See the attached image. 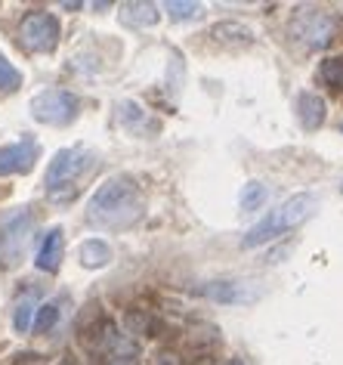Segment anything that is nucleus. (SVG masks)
<instances>
[{
	"mask_svg": "<svg viewBox=\"0 0 343 365\" xmlns=\"http://www.w3.org/2000/svg\"><path fill=\"white\" fill-rule=\"evenodd\" d=\"M146 211L142 186L130 173H115L93 192L87 205V220L102 230H127Z\"/></svg>",
	"mask_w": 343,
	"mask_h": 365,
	"instance_id": "nucleus-1",
	"label": "nucleus"
},
{
	"mask_svg": "<svg viewBox=\"0 0 343 365\" xmlns=\"http://www.w3.org/2000/svg\"><path fill=\"white\" fill-rule=\"evenodd\" d=\"M315 211H319V198L310 192H297L294 198H287L285 205H278L269 217H263L260 223L250 226V230L241 235V248H260V245H266V242L278 239V235L303 226Z\"/></svg>",
	"mask_w": 343,
	"mask_h": 365,
	"instance_id": "nucleus-2",
	"label": "nucleus"
},
{
	"mask_svg": "<svg viewBox=\"0 0 343 365\" xmlns=\"http://www.w3.org/2000/svg\"><path fill=\"white\" fill-rule=\"evenodd\" d=\"M96 164V155L84 149V145H71V149H59L53 155L47 177H43V186H47V195L53 202H68L78 192V180Z\"/></svg>",
	"mask_w": 343,
	"mask_h": 365,
	"instance_id": "nucleus-3",
	"label": "nucleus"
},
{
	"mask_svg": "<svg viewBox=\"0 0 343 365\" xmlns=\"http://www.w3.org/2000/svg\"><path fill=\"white\" fill-rule=\"evenodd\" d=\"M340 31L343 22L331 10H319V6H303L291 19V38L306 50H328L340 38Z\"/></svg>",
	"mask_w": 343,
	"mask_h": 365,
	"instance_id": "nucleus-4",
	"label": "nucleus"
},
{
	"mask_svg": "<svg viewBox=\"0 0 343 365\" xmlns=\"http://www.w3.org/2000/svg\"><path fill=\"white\" fill-rule=\"evenodd\" d=\"M34 232V214L31 207H13L0 217V263L6 269L19 267L25 257V248Z\"/></svg>",
	"mask_w": 343,
	"mask_h": 365,
	"instance_id": "nucleus-5",
	"label": "nucleus"
},
{
	"mask_svg": "<svg viewBox=\"0 0 343 365\" xmlns=\"http://www.w3.org/2000/svg\"><path fill=\"white\" fill-rule=\"evenodd\" d=\"M78 108H80L78 96L71 93V90H62V87L41 90V93L31 99L34 121L50 124V127H68L78 118Z\"/></svg>",
	"mask_w": 343,
	"mask_h": 365,
	"instance_id": "nucleus-6",
	"label": "nucleus"
},
{
	"mask_svg": "<svg viewBox=\"0 0 343 365\" xmlns=\"http://www.w3.org/2000/svg\"><path fill=\"white\" fill-rule=\"evenodd\" d=\"M19 38L31 53H53L59 47V38H62L59 19L53 13H47V10H34V13H28L22 19Z\"/></svg>",
	"mask_w": 343,
	"mask_h": 365,
	"instance_id": "nucleus-7",
	"label": "nucleus"
},
{
	"mask_svg": "<svg viewBox=\"0 0 343 365\" xmlns=\"http://www.w3.org/2000/svg\"><path fill=\"white\" fill-rule=\"evenodd\" d=\"M41 158V145L34 140H19L10 145H0V177H19L31 173Z\"/></svg>",
	"mask_w": 343,
	"mask_h": 365,
	"instance_id": "nucleus-8",
	"label": "nucleus"
},
{
	"mask_svg": "<svg viewBox=\"0 0 343 365\" xmlns=\"http://www.w3.org/2000/svg\"><path fill=\"white\" fill-rule=\"evenodd\" d=\"M198 294H204L207 300H216V304H250V300L260 297V288H250V282L220 279V282L198 285Z\"/></svg>",
	"mask_w": 343,
	"mask_h": 365,
	"instance_id": "nucleus-9",
	"label": "nucleus"
},
{
	"mask_svg": "<svg viewBox=\"0 0 343 365\" xmlns=\"http://www.w3.org/2000/svg\"><path fill=\"white\" fill-rule=\"evenodd\" d=\"M62 254H65V232H62L59 226H53V230L43 235V242H41V248H38V257H34V263H38L41 272H59Z\"/></svg>",
	"mask_w": 343,
	"mask_h": 365,
	"instance_id": "nucleus-10",
	"label": "nucleus"
},
{
	"mask_svg": "<svg viewBox=\"0 0 343 365\" xmlns=\"http://www.w3.org/2000/svg\"><path fill=\"white\" fill-rule=\"evenodd\" d=\"M118 124L127 133H137V136L158 133V121H152L146 108H142L139 103H133V99H124V103H118Z\"/></svg>",
	"mask_w": 343,
	"mask_h": 365,
	"instance_id": "nucleus-11",
	"label": "nucleus"
},
{
	"mask_svg": "<svg viewBox=\"0 0 343 365\" xmlns=\"http://www.w3.org/2000/svg\"><path fill=\"white\" fill-rule=\"evenodd\" d=\"M297 118H300V124L306 127V130H319V127L324 124V99L319 93H312V90H303L300 96H297Z\"/></svg>",
	"mask_w": 343,
	"mask_h": 365,
	"instance_id": "nucleus-12",
	"label": "nucleus"
},
{
	"mask_svg": "<svg viewBox=\"0 0 343 365\" xmlns=\"http://www.w3.org/2000/svg\"><path fill=\"white\" fill-rule=\"evenodd\" d=\"M78 260H80V267H87V269H102L112 263V248H108V242H102V239H87V242H80V248H78Z\"/></svg>",
	"mask_w": 343,
	"mask_h": 365,
	"instance_id": "nucleus-13",
	"label": "nucleus"
},
{
	"mask_svg": "<svg viewBox=\"0 0 343 365\" xmlns=\"http://www.w3.org/2000/svg\"><path fill=\"white\" fill-rule=\"evenodd\" d=\"M161 19L155 4H124L121 6V22L130 29H152Z\"/></svg>",
	"mask_w": 343,
	"mask_h": 365,
	"instance_id": "nucleus-14",
	"label": "nucleus"
},
{
	"mask_svg": "<svg viewBox=\"0 0 343 365\" xmlns=\"http://www.w3.org/2000/svg\"><path fill=\"white\" fill-rule=\"evenodd\" d=\"M211 38L216 43H223V47H248V43H254V34H250V29H245V25H238V22L216 25V29L211 31Z\"/></svg>",
	"mask_w": 343,
	"mask_h": 365,
	"instance_id": "nucleus-15",
	"label": "nucleus"
},
{
	"mask_svg": "<svg viewBox=\"0 0 343 365\" xmlns=\"http://www.w3.org/2000/svg\"><path fill=\"white\" fill-rule=\"evenodd\" d=\"M269 202V186L260 180H248L245 186H241V195H238V205L245 214H257L263 211V205Z\"/></svg>",
	"mask_w": 343,
	"mask_h": 365,
	"instance_id": "nucleus-16",
	"label": "nucleus"
},
{
	"mask_svg": "<svg viewBox=\"0 0 343 365\" xmlns=\"http://www.w3.org/2000/svg\"><path fill=\"white\" fill-rule=\"evenodd\" d=\"M34 316H38V304H34V297L31 294L19 297V300H16V307H13V328L19 334L31 331V328H34Z\"/></svg>",
	"mask_w": 343,
	"mask_h": 365,
	"instance_id": "nucleus-17",
	"label": "nucleus"
},
{
	"mask_svg": "<svg viewBox=\"0 0 343 365\" xmlns=\"http://www.w3.org/2000/svg\"><path fill=\"white\" fill-rule=\"evenodd\" d=\"M319 78H322V84H324V87L343 90V56L324 59V62H322V68H319Z\"/></svg>",
	"mask_w": 343,
	"mask_h": 365,
	"instance_id": "nucleus-18",
	"label": "nucleus"
},
{
	"mask_svg": "<svg viewBox=\"0 0 343 365\" xmlns=\"http://www.w3.org/2000/svg\"><path fill=\"white\" fill-rule=\"evenodd\" d=\"M19 87H22V71L6 59L4 50H0V90H4V93H13V90H19Z\"/></svg>",
	"mask_w": 343,
	"mask_h": 365,
	"instance_id": "nucleus-19",
	"label": "nucleus"
},
{
	"mask_svg": "<svg viewBox=\"0 0 343 365\" xmlns=\"http://www.w3.org/2000/svg\"><path fill=\"white\" fill-rule=\"evenodd\" d=\"M164 10L170 13V19L174 22H189V19H198V16L204 13V6L201 4H179V0H170Z\"/></svg>",
	"mask_w": 343,
	"mask_h": 365,
	"instance_id": "nucleus-20",
	"label": "nucleus"
},
{
	"mask_svg": "<svg viewBox=\"0 0 343 365\" xmlns=\"http://www.w3.org/2000/svg\"><path fill=\"white\" fill-rule=\"evenodd\" d=\"M56 322H59V304H43V307H38V316H34V331L47 334Z\"/></svg>",
	"mask_w": 343,
	"mask_h": 365,
	"instance_id": "nucleus-21",
	"label": "nucleus"
},
{
	"mask_svg": "<svg viewBox=\"0 0 343 365\" xmlns=\"http://www.w3.org/2000/svg\"><path fill=\"white\" fill-rule=\"evenodd\" d=\"M223 365H245V362H241V359H229V362H223Z\"/></svg>",
	"mask_w": 343,
	"mask_h": 365,
	"instance_id": "nucleus-22",
	"label": "nucleus"
},
{
	"mask_svg": "<svg viewBox=\"0 0 343 365\" xmlns=\"http://www.w3.org/2000/svg\"><path fill=\"white\" fill-rule=\"evenodd\" d=\"M340 189H343V186H340Z\"/></svg>",
	"mask_w": 343,
	"mask_h": 365,
	"instance_id": "nucleus-23",
	"label": "nucleus"
}]
</instances>
